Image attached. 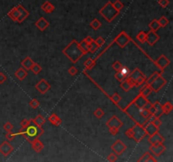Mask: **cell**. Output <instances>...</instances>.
Wrapping results in <instances>:
<instances>
[{"mask_svg": "<svg viewBox=\"0 0 173 162\" xmlns=\"http://www.w3.org/2000/svg\"><path fill=\"white\" fill-rule=\"evenodd\" d=\"M63 54L68 57L73 64H76L81 57L85 55L80 48L79 42L75 39H73L70 43L63 49Z\"/></svg>", "mask_w": 173, "mask_h": 162, "instance_id": "cell-1", "label": "cell"}, {"mask_svg": "<svg viewBox=\"0 0 173 162\" xmlns=\"http://www.w3.org/2000/svg\"><path fill=\"white\" fill-rule=\"evenodd\" d=\"M17 133L18 135H22L24 138H26L31 143L34 138L41 137L44 133V130L42 129L41 127H38L35 124L32 125L31 123L27 128H21L20 130V132H18Z\"/></svg>", "mask_w": 173, "mask_h": 162, "instance_id": "cell-2", "label": "cell"}, {"mask_svg": "<svg viewBox=\"0 0 173 162\" xmlns=\"http://www.w3.org/2000/svg\"><path fill=\"white\" fill-rule=\"evenodd\" d=\"M99 14L107 21V22H111L112 20H114L118 15L120 14V12L118 11L116 8H114L112 3L111 1H108L102 8L99 10Z\"/></svg>", "mask_w": 173, "mask_h": 162, "instance_id": "cell-3", "label": "cell"}, {"mask_svg": "<svg viewBox=\"0 0 173 162\" xmlns=\"http://www.w3.org/2000/svg\"><path fill=\"white\" fill-rule=\"evenodd\" d=\"M132 130H133V138L137 143H139L147 135L144 128L139 123H136L132 128Z\"/></svg>", "mask_w": 173, "mask_h": 162, "instance_id": "cell-4", "label": "cell"}, {"mask_svg": "<svg viewBox=\"0 0 173 162\" xmlns=\"http://www.w3.org/2000/svg\"><path fill=\"white\" fill-rule=\"evenodd\" d=\"M131 40H131L130 36L125 31H122L115 37L113 41L116 42L121 48H124Z\"/></svg>", "mask_w": 173, "mask_h": 162, "instance_id": "cell-5", "label": "cell"}, {"mask_svg": "<svg viewBox=\"0 0 173 162\" xmlns=\"http://www.w3.org/2000/svg\"><path fill=\"white\" fill-rule=\"evenodd\" d=\"M166 84V80L161 76V74L160 76H158L157 78L153 81L150 84V88L152 89V91L154 92H159L160 89H162Z\"/></svg>", "mask_w": 173, "mask_h": 162, "instance_id": "cell-6", "label": "cell"}, {"mask_svg": "<svg viewBox=\"0 0 173 162\" xmlns=\"http://www.w3.org/2000/svg\"><path fill=\"white\" fill-rule=\"evenodd\" d=\"M111 149L117 155H121L127 149V145L122 140H117L111 146Z\"/></svg>", "mask_w": 173, "mask_h": 162, "instance_id": "cell-7", "label": "cell"}, {"mask_svg": "<svg viewBox=\"0 0 173 162\" xmlns=\"http://www.w3.org/2000/svg\"><path fill=\"white\" fill-rule=\"evenodd\" d=\"M165 150V145H163V143H155L153 145H151L150 147V151L155 156H160V154H163V152Z\"/></svg>", "mask_w": 173, "mask_h": 162, "instance_id": "cell-8", "label": "cell"}, {"mask_svg": "<svg viewBox=\"0 0 173 162\" xmlns=\"http://www.w3.org/2000/svg\"><path fill=\"white\" fill-rule=\"evenodd\" d=\"M36 89H37L41 94L43 95V94L47 93V91L51 89V85H50V84L47 80H45L44 79H41L36 84Z\"/></svg>", "mask_w": 173, "mask_h": 162, "instance_id": "cell-9", "label": "cell"}, {"mask_svg": "<svg viewBox=\"0 0 173 162\" xmlns=\"http://www.w3.org/2000/svg\"><path fill=\"white\" fill-rule=\"evenodd\" d=\"M123 125V122L118 118L117 116H112L108 121L106 122V126L111 128H120Z\"/></svg>", "mask_w": 173, "mask_h": 162, "instance_id": "cell-10", "label": "cell"}, {"mask_svg": "<svg viewBox=\"0 0 173 162\" xmlns=\"http://www.w3.org/2000/svg\"><path fill=\"white\" fill-rule=\"evenodd\" d=\"M159 40H160V36L156 31H153L150 30L149 32L146 33V42L150 46H154Z\"/></svg>", "mask_w": 173, "mask_h": 162, "instance_id": "cell-11", "label": "cell"}, {"mask_svg": "<svg viewBox=\"0 0 173 162\" xmlns=\"http://www.w3.org/2000/svg\"><path fill=\"white\" fill-rule=\"evenodd\" d=\"M155 63L156 66H157L158 68H159L161 71H163L165 68L171 64L170 60L165 57V55H163V54H162L160 57H158Z\"/></svg>", "mask_w": 173, "mask_h": 162, "instance_id": "cell-12", "label": "cell"}, {"mask_svg": "<svg viewBox=\"0 0 173 162\" xmlns=\"http://www.w3.org/2000/svg\"><path fill=\"white\" fill-rule=\"evenodd\" d=\"M13 150H14V147L11 145L8 141H4L0 145V153L4 156H8V154H11Z\"/></svg>", "mask_w": 173, "mask_h": 162, "instance_id": "cell-13", "label": "cell"}, {"mask_svg": "<svg viewBox=\"0 0 173 162\" xmlns=\"http://www.w3.org/2000/svg\"><path fill=\"white\" fill-rule=\"evenodd\" d=\"M16 8H17V9L19 10V12H20V17H19V19H18L17 22L20 24V23H22V22H23L24 20H25L27 17L29 16L30 13L28 12V10H26L25 8H24L21 4L17 5V6H16Z\"/></svg>", "mask_w": 173, "mask_h": 162, "instance_id": "cell-14", "label": "cell"}, {"mask_svg": "<svg viewBox=\"0 0 173 162\" xmlns=\"http://www.w3.org/2000/svg\"><path fill=\"white\" fill-rule=\"evenodd\" d=\"M121 88L125 92H128L133 87H134V81L129 78H126L125 80L121 82Z\"/></svg>", "mask_w": 173, "mask_h": 162, "instance_id": "cell-15", "label": "cell"}, {"mask_svg": "<svg viewBox=\"0 0 173 162\" xmlns=\"http://www.w3.org/2000/svg\"><path fill=\"white\" fill-rule=\"evenodd\" d=\"M148 101H149V100H147V97H144V96H143L142 95L139 94V95L132 101V104H134V105H136L137 107H139V108H142V107H144V106L145 105V104H146Z\"/></svg>", "mask_w": 173, "mask_h": 162, "instance_id": "cell-16", "label": "cell"}, {"mask_svg": "<svg viewBox=\"0 0 173 162\" xmlns=\"http://www.w3.org/2000/svg\"><path fill=\"white\" fill-rule=\"evenodd\" d=\"M35 25L36 26V28H38V30H40L41 31H44L47 27L50 25V24L47 21V20H46L44 17H41L38 20L36 21Z\"/></svg>", "mask_w": 173, "mask_h": 162, "instance_id": "cell-17", "label": "cell"}, {"mask_svg": "<svg viewBox=\"0 0 173 162\" xmlns=\"http://www.w3.org/2000/svg\"><path fill=\"white\" fill-rule=\"evenodd\" d=\"M32 144V149L36 152V153H41L42 151V149H44V145L42 144V142L39 139V138H34L31 142Z\"/></svg>", "mask_w": 173, "mask_h": 162, "instance_id": "cell-18", "label": "cell"}, {"mask_svg": "<svg viewBox=\"0 0 173 162\" xmlns=\"http://www.w3.org/2000/svg\"><path fill=\"white\" fill-rule=\"evenodd\" d=\"M149 143H150V145H153L155 143H157V142H160V143H163L165 141V138L162 135H160L159 133V132L152 134V135H150L149 137V139H148Z\"/></svg>", "mask_w": 173, "mask_h": 162, "instance_id": "cell-19", "label": "cell"}, {"mask_svg": "<svg viewBox=\"0 0 173 162\" xmlns=\"http://www.w3.org/2000/svg\"><path fill=\"white\" fill-rule=\"evenodd\" d=\"M41 8L46 14H51V13H53L55 10V6L53 3H51L49 1H45V3H43L41 4Z\"/></svg>", "mask_w": 173, "mask_h": 162, "instance_id": "cell-20", "label": "cell"}, {"mask_svg": "<svg viewBox=\"0 0 173 162\" xmlns=\"http://www.w3.org/2000/svg\"><path fill=\"white\" fill-rule=\"evenodd\" d=\"M144 130H145V132H146V133H147V135H152V134H154V133H157L159 132V128L157 127H155L152 122H149V123H147L144 127Z\"/></svg>", "mask_w": 173, "mask_h": 162, "instance_id": "cell-21", "label": "cell"}, {"mask_svg": "<svg viewBox=\"0 0 173 162\" xmlns=\"http://www.w3.org/2000/svg\"><path fill=\"white\" fill-rule=\"evenodd\" d=\"M139 162H156L157 160L150 154V152H146L142 155L141 157L138 160Z\"/></svg>", "mask_w": 173, "mask_h": 162, "instance_id": "cell-22", "label": "cell"}, {"mask_svg": "<svg viewBox=\"0 0 173 162\" xmlns=\"http://www.w3.org/2000/svg\"><path fill=\"white\" fill-rule=\"evenodd\" d=\"M15 75L18 80L22 81L26 78V76L28 75V73H27V70L25 69L24 68H20L17 71H15Z\"/></svg>", "mask_w": 173, "mask_h": 162, "instance_id": "cell-23", "label": "cell"}, {"mask_svg": "<svg viewBox=\"0 0 173 162\" xmlns=\"http://www.w3.org/2000/svg\"><path fill=\"white\" fill-rule=\"evenodd\" d=\"M34 61L32 60L30 57H26L23 61L21 62V66L22 68H24L26 70H31V68L32 67V65L34 64Z\"/></svg>", "mask_w": 173, "mask_h": 162, "instance_id": "cell-24", "label": "cell"}, {"mask_svg": "<svg viewBox=\"0 0 173 162\" xmlns=\"http://www.w3.org/2000/svg\"><path fill=\"white\" fill-rule=\"evenodd\" d=\"M32 122H33L35 125H36L38 127H42V125L46 122V118L42 115L38 114L35 118L32 119Z\"/></svg>", "mask_w": 173, "mask_h": 162, "instance_id": "cell-25", "label": "cell"}, {"mask_svg": "<svg viewBox=\"0 0 173 162\" xmlns=\"http://www.w3.org/2000/svg\"><path fill=\"white\" fill-rule=\"evenodd\" d=\"M153 106L155 108V117L156 118H160L162 115H163V110H162V105L159 102V101H155L154 104H153Z\"/></svg>", "mask_w": 173, "mask_h": 162, "instance_id": "cell-26", "label": "cell"}, {"mask_svg": "<svg viewBox=\"0 0 173 162\" xmlns=\"http://www.w3.org/2000/svg\"><path fill=\"white\" fill-rule=\"evenodd\" d=\"M48 121L50 122L52 124H53L54 126H59L62 123L61 118L55 113H53L51 116H49L48 117Z\"/></svg>", "mask_w": 173, "mask_h": 162, "instance_id": "cell-27", "label": "cell"}, {"mask_svg": "<svg viewBox=\"0 0 173 162\" xmlns=\"http://www.w3.org/2000/svg\"><path fill=\"white\" fill-rule=\"evenodd\" d=\"M8 16L13 21L17 22V20H18V19H19V17H20V12H19V10L17 9V8L15 7V8H12V9L8 12Z\"/></svg>", "mask_w": 173, "mask_h": 162, "instance_id": "cell-28", "label": "cell"}, {"mask_svg": "<svg viewBox=\"0 0 173 162\" xmlns=\"http://www.w3.org/2000/svg\"><path fill=\"white\" fill-rule=\"evenodd\" d=\"M142 75H144V73H142L141 70L139 69V68H135L133 72H130V74L128 75V77L127 78H129V79H131V80H133L134 81H135L138 78H139L140 76Z\"/></svg>", "mask_w": 173, "mask_h": 162, "instance_id": "cell-29", "label": "cell"}, {"mask_svg": "<svg viewBox=\"0 0 173 162\" xmlns=\"http://www.w3.org/2000/svg\"><path fill=\"white\" fill-rule=\"evenodd\" d=\"M151 92H152V89H151V88H150V85L145 84V85H144V86L140 89L139 94L142 95L143 96H144V97H148L150 94H151Z\"/></svg>", "mask_w": 173, "mask_h": 162, "instance_id": "cell-30", "label": "cell"}, {"mask_svg": "<svg viewBox=\"0 0 173 162\" xmlns=\"http://www.w3.org/2000/svg\"><path fill=\"white\" fill-rule=\"evenodd\" d=\"M149 27H150L151 31H157L160 28V25L159 22H158V20H156V19L152 20L151 22L149 24Z\"/></svg>", "mask_w": 173, "mask_h": 162, "instance_id": "cell-31", "label": "cell"}, {"mask_svg": "<svg viewBox=\"0 0 173 162\" xmlns=\"http://www.w3.org/2000/svg\"><path fill=\"white\" fill-rule=\"evenodd\" d=\"M90 26L93 30H95V31H97L98 29L101 28L102 23H101V21H100L98 19H94V20L90 23Z\"/></svg>", "mask_w": 173, "mask_h": 162, "instance_id": "cell-32", "label": "cell"}, {"mask_svg": "<svg viewBox=\"0 0 173 162\" xmlns=\"http://www.w3.org/2000/svg\"><path fill=\"white\" fill-rule=\"evenodd\" d=\"M160 73H159V72H157V71H155V72H154V73H152L148 79H146V80H145V82H144V83H145L146 84L150 85V84H151L153 81L155 80L157 78L158 76H160Z\"/></svg>", "mask_w": 173, "mask_h": 162, "instance_id": "cell-33", "label": "cell"}, {"mask_svg": "<svg viewBox=\"0 0 173 162\" xmlns=\"http://www.w3.org/2000/svg\"><path fill=\"white\" fill-rule=\"evenodd\" d=\"M173 106L171 102H165L164 105H162V110H163V113L169 114L172 111Z\"/></svg>", "mask_w": 173, "mask_h": 162, "instance_id": "cell-34", "label": "cell"}, {"mask_svg": "<svg viewBox=\"0 0 173 162\" xmlns=\"http://www.w3.org/2000/svg\"><path fill=\"white\" fill-rule=\"evenodd\" d=\"M84 65H85V67L86 69H91L95 65V60L90 58V57H89L86 61L84 63Z\"/></svg>", "mask_w": 173, "mask_h": 162, "instance_id": "cell-35", "label": "cell"}, {"mask_svg": "<svg viewBox=\"0 0 173 162\" xmlns=\"http://www.w3.org/2000/svg\"><path fill=\"white\" fill-rule=\"evenodd\" d=\"M145 80H146V77L144 76V74L140 76L139 78H138L136 80L134 81V86H135V87H139V86H141L142 84H144Z\"/></svg>", "mask_w": 173, "mask_h": 162, "instance_id": "cell-36", "label": "cell"}, {"mask_svg": "<svg viewBox=\"0 0 173 162\" xmlns=\"http://www.w3.org/2000/svg\"><path fill=\"white\" fill-rule=\"evenodd\" d=\"M136 38L137 40H139L140 43H144L146 41V33L144 31H140L137 34L136 36Z\"/></svg>", "mask_w": 173, "mask_h": 162, "instance_id": "cell-37", "label": "cell"}, {"mask_svg": "<svg viewBox=\"0 0 173 162\" xmlns=\"http://www.w3.org/2000/svg\"><path fill=\"white\" fill-rule=\"evenodd\" d=\"M139 114H140V116H141L143 118H144V119H147L149 117H150L151 114L150 113V112H149V110L148 109H145V108H144V107H142V108H139Z\"/></svg>", "mask_w": 173, "mask_h": 162, "instance_id": "cell-38", "label": "cell"}, {"mask_svg": "<svg viewBox=\"0 0 173 162\" xmlns=\"http://www.w3.org/2000/svg\"><path fill=\"white\" fill-rule=\"evenodd\" d=\"M80 48L82 49V51L85 52V54H86L89 52V44L87 43L85 40H83L82 41H80L79 43Z\"/></svg>", "mask_w": 173, "mask_h": 162, "instance_id": "cell-39", "label": "cell"}, {"mask_svg": "<svg viewBox=\"0 0 173 162\" xmlns=\"http://www.w3.org/2000/svg\"><path fill=\"white\" fill-rule=\"evenodd\" d=\"M31 70H32L33 73L35 74H38V73L42 70V68L41 67V65H39L36 63H34V64L32 65V67L31 68Z\"/></svg>", "mask_w": 173, "mask_h": 162, "instance_id": "cell-40", "label": "cell"}, {"mask_svg": "<svg viewBox=\"0 0 173 162\" xmlns=\"http://www.w3.org/2000/svg\"><path fill=\"white\" fill-rule=\"evenodd\" d=\"M112 4H113L114 8H116L118 11H119V12H121V10L124 8V4L120 0H116L114 3H112Z\"/></svg>", "mask_w": 173, "mask_h": 162, "instance_id": "cell-41", "label": "cell"}, {"mask_svg": "<svg viewBox=\"0 0 173 162\" xmlns=\"http://www.w3.org/2000/svg\"><path fill=\"white\" fill-rule=\"evenodd\" d=\"M98 49H99V47H98V45L95 42V40H93L90 44H89V52H90L95 53Z\"/></svg>", "mask_w": 173, "mask_h": 162, "instance_id": "cell-42", "label": "cell"}, {"mask_svg": "<svg viewBox=\"0 0 173 162\" xmlns=\"http://www.w3.org/2000/svg\"><path fill=\"white\" fill-rule=\"evenodd\" d=\"M158 22L160 25V27H165L167 24H169V20L165 16H161L160 18V20H158Z\"/></svg>", "mask_w": 173, "mask_h": 162, "instance_id": "cell-43", "label": "cell"}, {"mask_svg": "<svg viewBox=\"0 0 173 162\" xmlns=\"http://www.w3.org/2000/svg\"><path fill=\"white\" fill-rule=\"evenodd\" d=\"M111 100L112 101V102H113L114 104H118V103L121 101L122 97L119 96L118 93H114V94L111 96Z\"/></svg>", "mask_w": 173, "mask_h": 162, "instance_id": "cell-44", "label": "cell"}, {"mask_svg": "<svg viewBox=\"0 0 173 162\" xmlns=\"http://www.w3.org/2000/svg\"><path fill=\"white\" fill-rule=\"evenodd\" d=\"M119 71L122 73V74H123L125 78H127V77H128V75L130 74V72H131V71H130V69H129L127 67H126V66H123Z\"/></svg>", "mask_w": 173, "mask_h": 162, "instance_id": "cell-45", "label": "cell"}, {"mask_svg": "<svg viewBox=\"0 0 173 162\" xmlns=\"http://www.w3.org/2000/svg\"><path fill=\"white\" fill-rule=\"evenodd\" d=\"M104 114H105V112L102 108H97L94 112V116L96 118H99V119L102 117Z\"/></svg>", "mask_w": 173, "mask_h": 162, "instance_id": "cell-46", "label": "cell"}, {"mask_svg": "<svg viewBox=\"0 0 173 162\" xmlns=\"http://www.w3.org/2000/svg\"><path fill=\"white\" fill-rule=\"evenodd\" d=\"M17 135H18L17 133H12V131H11V132H7L5 137H6V138L8 139V141H12Z\"/></svg>", "mask_w": 173, "mask_h": 162, "instance_id": "cell-47", "label": "cell"}, {"mask_svg": "<svg viewBox=\"0 0 173 162\" xmlns=\"http://www.w3.org/2000/svg\"><path fill=\"white\" fill-rule=\"evenodd\" d=\"M29 105L30 106L33 108V109H36V108H37L40 105V102L36 100V99H32V101L29 102Z\"/></svg>", "mask_w": 173, "mask_h": 162, "instance_id": "cell-48", "label": "cell"}, {"mask_svg": "<svg viewBox=\"0 0 173 162\" xmlns=\"http://www.w3.org/2000/svg\"><path fill=\"white\" fill-rule=\"evenodd\" d=\"M14 128V126L11 122H7L4 125V129L5 130L6 132H11L12 130Z\"/></svg>", "mask_w": 173, "mask_h": 162, "instance_id": "cell-49", "label": "cell"}, {"mask_svg": "<svg viewBox=\"0 0 173 162\" xmlns=\"http://www.w3.org/2000/svg\"><path fill=\"white\" fill-rule=\"evenodd\" d=\"M31 123H32V119H24V120H22V122H20L21 128H27Z\"/></svg>", "mask_w": 173, "mask_h": 162, "instance_id": "cell-50", "label": "cell"}, {"mask_svg": "<svg viewBox=\"0 0 173 162\" xmlns=\"http://www.w3.org/2000/svg\"><path fill=\"white\" fill-rule=\"evenodd\" d=\"M106 160H107L108 161H110V162L116 161L118 160V155L115 154V153H111V154H109L108 156H107Z\"/></svg>", "mask_w": 173, "mask_h": 162, "instance_id": "cell-51", "label": "cell"}, {"mask_svg": "<svg viewBox=\"0 0 173 162\" xmlns=\"http://www.w3.org/2000/svg\"><path fill=\"white\" fill-rule=\"evenodd\" d=\"M158 3L160 7L162 8H166L169 4H170V1L169 0H159L158 1Z\"/></svg>", "mask_w": 173, "mask_h": 162, "instance_id": "cell-52", "label": "cell"}, {"mask_svg": "<svg viewBox=\"0 0 173 162\" xmlns=\"http://www.w3.org/2000/svg\"><path fill=\"white\" fill-rule=\"evenodd\" d=\"M95 42L98 45V47H102L103 45H104V43H105V40L103 39L102 36H99V37H97V38L95 40Z\"/></svg>", "mask_w": 173, "mask_h": 162, "instance_id": "cell-53", "label": "cell"}, {"mask_svg": "<svg viewBox=\"0 0 173 162\" xmlns=\"http://www.w3.org/2000/svg\"><path fill=\"white\" fill-rule=\"evenodd\" d=\"M122 67H123V64H122L119 61H116V62L112 64V68H114L117 72L121 69Z\"/></svg>", "mask_w": 173, "mask_h": 162, "instance_id": "cell-54", "label": "cell"}, {"mask_svg": "<svg viewBox=\"0 0 173 162\" xmlns=\"http://www.w3.org/2000/svg\"><path fill=\"white\" fill-rule=\"evenodd\" d=\"M114 76H115V78H116L119 82H122L123 80H125V79H126V78L122 74V73H121L120 71H118L117 73H115V75H114Z\"/></svg>", "mask_w": 173, "mask_h": 162, "instance_id": "cell-55", "label": "cell"}, {"mask_svg": "<svg viewBox=\"0 0 173 162\" xmlns=\"http://www.w3.org/2000/svg\"><path fill=\"white\" fill-rule=\"evenodd\" d=\"M68 72H69V73L70 75H72V76H74L76 73H78V70H77V68H76L74 66H72V67H70V68H69Z\"/></svg>", "mask_w": 173, "mask_h": 162, "instance_id": "cell-56", "label": "cell"}, {"mask_svg": "<svg viewBox=\"0 0 173 162\" xmlns=\"http://www.w3.org/2000/svg\"><path fill=\"white\" fill-rule=\"evenodd\" d=\"M6 80H7V77H6V75H5L4 73L0 72V84H4V83Z\"/></svg>", "mask_w": 173, "mask_h": 162, "instance_id": "cell-57", "label": "cell"}, {"mask_svg": "<svg viewBox=\"0 0 173 162\" xmlns=\"http://www.w3.org/2000/svg\"><path fill=\"white\" fill-rule=\"evenodd\" d=\"M155 127H157V128H160V126H161V124H162V122L160 120V118H155L154 122H152Z\"/></svg>", "mask_w": 173, "mask_h": 162, "instance_id": "cell-58", "label": "cell"}, {"mask_svg": "<svg viewBox=\"0 0 173 162\" xmlns=\"http://www.w3.org/2000/svg\"><path fill=\"white\" fill-rule=\"evenodd\" d=\"M125 134L128 138H133V130L132 128H129L125 132Z\"/></svg>", "mask_w": 173, "mask_h": 162, "instance_id": "cell-59", "label": "cell"}, {"mask_svg": "<svg viewBox=\"0 0 173 162\" xmlns=\"http://www.w3.org/2000/svg\"><path fill=\"white\" fill-rule=\"evenodd\" d=\"M118 131H119V129L118 128H109V132H110L111 134H112V135H116L118 133Z\"/></svg>", "mask_w": 173, "mask_h": 162, "instance_id": "cell-60", "label": "cell"}, {"mask_svg": "<svg viewBox=\"0 0 173 162\" xmlns=\"http://www.w3.org/2000/svg\"><path fill=\"white\" fill-rule=\"evenodd\" d=\"M84 40H85V41H86L88 44H90V43H91V42H92V41L94 40V39H93V38H92L91 36H86V37H85V38L84 39Z\"/></svg>", "mask_w": 173, "mask_h": 162, "instance_id": "cell-61", "label": "cell"}, {"mask_svg": "<svg viewBox=\"0 0 173 162\" xmlns=\"http://www.w3.org/2000/svg\"><path fill=\"white\" fill-rule=\"evenodd\" d=\"M152 105H153V104H152V103L150 102V101H148V102H147V103L145 104V105L144 106V108H145V109H150V107L152 106Z\"/></svg>", "mask_w": 173, "mask_h": 162, "instance_id": "cell-62", "label": "cell"}, {"mask_svg": "<svg viewBox=\"0 0 173 162\" xmlns=\"http://www.w3.org/2000/svg\"><path fill=\"white\" fill-rule=\"evenodd\" d=\"M148 110H149V112H150V114H153V115H154L155 112V108L153 106V105H152V106L150 107V109H148Z\"/></svg>", "mask_w": 173, "mask_h": 162, "instance_id": "cell-63", "label": "cell"}]
</instances>
